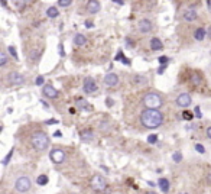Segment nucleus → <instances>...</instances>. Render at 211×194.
Segmentation results:
<instances>
[{
	"label": "nucleus",
	"mask_w": 211,
	"mask_h": 194,
	"mask_svg": "<svg viewBox=\"0 0 211 194\" xmlns=\"http://www.w3.org/2000/svg\"><path fill=\"white\" fill-rule=\"evenodd\" d=\"M166 61H168V60H166L165 57H163V58H159V62H161V64H165Z\"/></svg>",
	"instance_id": "a19ab883"
},
{
	"label": "nucleus",
	"mask_w": 211,
	"mask_h": 194,
	"mask_svg": "<svg viewBox=\"0 0 211 194\" xmlns=\"http://www.w3.org/2000/svg\"><path fill=\"white\" fill-rule=\"evenodd\" d=\"M54 136H57V138H61V136H62V133H61L59 131H57L55 133H54Z\"/></svg>",
	"instance_id": "4c0bfd02"
},
{
	"label": "nucleus",
	"mask_w": 211,
	"mask_h": 194,
	"mask_svg": "<svg viewBox=\"0 0 211 194\" xmlns=\"http://www.w3.org/2000/svg\"><path fill=\"white\" fill-rule=\"evenodd\" d=\"M156 141H158V136H156V135H151V136L147 138V142H149V143H155Z\"/></svg>",
	"instance_id": "c756f323"
},
{
	"label": "nucleus",
	"mask_w": 211,
	"mask_h": 194,
	"mask_svg": "<svg viewBox=\"0 0 211 194\" xmlns=\"http://www.w3.org/2000/svg\"><path fill=\"white\" fill-rule=\"evenodd\" d=\"M197 16H198V13H197L195 9H187V10L182 13V18L187 20V22H192V20H195Z\"/></svg>",
	"instance_id": "2eb2a0df"
},
{
	"label": "nucleus",
	"mask_w": 211,
	"mask_h": 194,
	"mask_svg": "<svg viewBox=\"0 0 211 194\" xmlns=\"http://www.w3.org/2000/svg\"><path fill=\"white\" fill-rule=\"evenodd\" d=\"M140 122L147 129H156L161 125L163 123V115L162 112L159 110H151V109H146L142 112L140 115Z\"/></svg>",
	"instance_id": "f257e3e1"
},
{
	"label": "nucleus",
	"mask_w": 211,
	"mask_h": 194,
	"mask_svg": "<svg viewBox=\"0 0 211 194\" xmlns=\"http://www.w3.org/2000/svg\"><path fill=\"white\" fill-rule=\"evenodd\" d=\"M8 81L12 86H22L23 83H25V77L20 73H18V71H13V73H10L8 75Z\"/></svg>",
	"instance_id": "6e6552de"
},
{
	"label": "nucleus",
	"mask_w": 211,
	"mask_h": 194,
	"mask_svg": "<svg viewBox=\"0 0 211 194\" xmlns=\"http://www.w3.org/2000/svg\"><path fill=\"white\" fill-rule=\"evenodd\" d=\"M146 80L142 77V75H135V84H145Z\"/></svg>",
	"instance_id": "bb28decb"
},
{
	"label": "nucleus",
	"mask_w": 211,
	"mask_h": 194,
	"mask_svg": "<svg viewBox=\"0 0 211 194\" xmlns=\"http://www.w3.org/2000/svg\"><path fill=\"white\" fill-rule=\"evenodd\" d=\"M184 117H187V119H191L192 115H189V113H185V112H184Z\"/></svg>",
	"instance_id": "37998d69"
},
{
	"label": "nucleus",
	"mask_w": 211,
	"mask_h": 194,
	"mask_svg": "<svg viewBox=\"0 0 211 194\" xmlns=\"http://www.w3.org/2000/svg\"><path fill=\"white\" fill-rule=\"evenodd\" d=\"M16 6H19V8H22V6H23V8H25V6H26V2H16Z\"/></svg>",
	"instance_id": "473e14b6"
},
{
	"label": "nucleus",
	"mask_w": 211,
	"mask_h": 194,
	"mask_svg": "<svg viewBox=\"0 0 211 194\" xmlns=\"http://www.w3.org/2000/svg\"><path fill=\"white\" fill-rule=\"evenodd\" d=\"M3 194H6V193H3Z\"/></svg>",
	"instance_id": "de8ad7c7"
},
{
	"label": "nucleus",
	"mask_w": 211,
	"mask_h": 194,
	"mask_svg": "<svg viewBox=\"0 0 211 194\" xmlns=\"http://www.w3.org/2000/svg\"><path fill=\"white\" fill-rule=\"evenodd\" d=\"M172 159H173V162H181L182 154H181V152H175V154L172 155Z\"/></svg>",
	"instance_id": "a878e982"
},
{
	"label": "nucleus",
	"mask_w": 211,
	"mask_h": 194,
	"mask_svg": "<svg viewBox=\"0 0 211 194\" xmlns=\"http://www.w3.org/2000/svg\"><path fill=\"white\" fill-rule=\"evenodd\" d=\"M205 34H207V30L203 29V28H198V29L194 30V38H195L198 42H201L205 39Z\"/></svg>",
	"instance_id": "f3484780"
},
{
	"label": "nucleus",
	"mask_w": 211,
	"mask_h": 194,
	"mask_svg": "<svg viewBox=\"0 0 211 194\" xmlns=\"http://www.w3.org/2000/svg\"><path fill=\"white\" fill-rule=\"evenodd\" d=\"M143 105L146 106V109H151V110H159V107H162L163 105V99L161 94L151 91V93L145 94L143 97Z\"/></svg>",
	"instance_id": "7ed1b4c3"
},
{
	"label": "nucleus",
	"mask_w": 211,
	"mask_h": 194,
	"mask_svg": "<svg viewBox=\"0 0 211 194\" xmlns=\"http://www.w3.org/2000/svg\"><path fill=\"white\" fill-rule=\"evenodd\" d=\"M195 151H198L200 154H204V152H205V149H204V146L201 145V143H197V145H195Z\"/></svg>",
	"instance_id": "7c9ffc66"
},
{
	"label": "nucleus",
	"mask_w": 211,
	"mask_h": 194,
	"mask_svg": "<svg viewBox=\"0 0 211 194\" xmlns=\"http://www.w3.org/2000/svg\"><path fill=\"white\" fill-rule=\"evenodd\" d=\"M146 194H158V193H155V191H149V193H146Z\"/></svg>",
	"instance_id": "49530a36"
},
{
	"label": "nucleus",
	"mask_w": 211,
	"mask_h": 194,
	"mask_svg": "<svg viewBox=\"0 0 211 194\" xmlns=\"http://www.w3.org/2000/svg\"><path fill=\"white\" fill-rule=\"evenodd\" d=\"M51 141H49V136L42 131H36L30 135V145L33 146L36 151H45L49 146Z\"/></svg>",
	"instance_id": "f03ea898"
},
{
	"label": "nucleus",
	"mask_w": 211,
	"mask_h": 194,
	"mask_svg": "<svg viewBox=\"0 0 211 194\" xmlns=\"http://www.w3.org/2000/svg\"><path fill=\"white\" fill-rule=\"evenodd\" d=\"M8 51L12 54V55H13V58H15V60H18V54H16L15 46H9V48H8Z\"/></svg>",
	"instance_id": "c85d7f7f"
},
{
	"label": "nucleus",
	"mask_w": 211,
	"mask_h": 194,
	"mask_svg": "<svg viewBox=\"0 0 211 194\" xmlns=\"http://www.w3.org/2000/svg\"><path fill=\"white\" fill-rule=\"evenodd\" d=\"M36 183H38L39 186H45V184H48V177H46L45 174H42V175H39L38 178H36Z\"/></svg>",
	"instance_id": "b1692460"
},
{
	"label": "nucleus",
	"mask_w": 211,
	"mask_h": 194,
	"mask_svg": "<svg viewBox=\"0 0 211 194\" xmlns=\"http://www.w3.org/2000/svg\"><path fill=\"white\" fill-rule=\"evenodd\" d=\"M87 42V38H85V35H83V34H77L75 36H74V44L77 45V46H83L84 44Z\"/></svg>",
	"instance_id": "6ab92c4d"
},
{
	"label": "nucleus",
	"mask_w": 211,
	"mask_h": 194,
	"mask_svg": "<svg viewBox=\"0 0 211 194\" xmlns=\"http://www.w3.org/2000/svg\"><path fill=\"white\" fill-rule=\"evenodd\" d=\"M107 106H109V107L110 106H113V99H110V97L107 99Z\"/></svg>",
	"instance_id": "e433bc0d"
},
{
	"label": "nucleus",
	"mask_w": 211,
	"mask_h": 194,
	"mask_svg": "<svg viewBox=\"0 0 211 194\" xmlns=\"http://www.w3.org/2000/svg\"><path fill=\"white\" fill-rule=\"evenodd\" d=\"M191 83H192V86H200V84H201V77H200V74H192Z\"/></svg>",
	"instance_id": "5701e85b"
},
{
	"label": "nucleus",
	"mask_w": 211,
	"mask_h": 194,
	"mask_svg": "<svg viewBox=\"0 0 211 194\" xmlns=\"http://www.w3.org/2000/svg\"><path fill=\"white\" fill-rule=\"evenodd\" d=\"M94 138H95V133L90 127L88 129H83V131L80 132V139L83 142H91V141H94Z\"/></svg>",
	"instance_id": "ddd939ff"
},
{
	"label": "nucleus",
	"mask_w": 211,
	"mask_h": 194,
	"mask_svg": "<svg viewBox=\"0 0 211 194\" xmlns=\"http://www.w3.org/2000/svg\"><path fill=\"white\" fill-rule=\"evenodd\" d=\"M151 49H153V51H161V49H163L162 41L158 39V38H152L151 39Z\"/></svg>",
	"instance_id": "dca6fc26"
},
{
	"label": "nucleus",
	"mask_w": 211,
	"mask_h": 194,
	"mask_svg": "<svg viewBox=\"0 0 211 194\" xmlns=\"http://www.w3.org/2000/svg\"><path fill=\"white\" fill-rule=\"evenodd\" d=\"M46 123H48V125H55V123H58V122H57L55 119H49L48 122H46Z\"/></svg>",
	"instance_id": "c9c22d12"
},
{
	"label": "nucleus",
	"mask_w": 211,
	"mask_h": 194,
	"mask_svg": "<svg viewBox=\"0 0 211 194\" xmlns=\"http://www.w3.org/2000/svg\"><path fill=\"white\" fill-rule=\"evenodd\" d=\"M137 29H139L140 34H149V32H152V29H153V25H152V22L149 19H142V20H139V23H137Z\"/></svg>",
	"instance_id": "1a4fd4ad"
},
{
	"label": "nucleus",
	"mask_w": 211,
	"mask_h": 194,
	"mask_svg": "<svg viewBox=\"0 0 211 194\" xmlns=\"http://www.w3.org/2000/svg\"><path fill=\"white\" fill-rule=\"evenodd\" d=\"M59 52H61V57H64V48H62V45H59Z\"/></svg>",
	"instance_id": "ea45409f"
},
{
	"label": "nucleus",
	"mask_w": 211,
	"mask_h": 194,
	"mask_svg": "<svg viewBox=\"0 0 211 194\" xmlns=\"http://www.w3.org/2000/svg\"><path fill=\"white\" fill-rule=\"evenodd\" d=\"M12 155H13V148H12V149L9 151V154H8V155H6V158H4V159L2 161V164H3V165H6V164H8V162H9V159H10V157H12Z\"/></svg>",
	"instance_id": "cd10ccee"
},
{
	"label": "nucleus",
	"mask_w": 211,
	"mask_h": 194,
	"mask_svg": "<svg viewBox=\"0 0 211 194\" xmlns=\"http://www.w3.org/2000/svg\"><path fill=\"white\" fill-rule=\"evenodd\" d=\"M36 84H38V86L44 84V77H38V78H36Z\"/></svg>",
	"instance_id": "2f4dec72"
},
{
	"label": "nucleus",
	"mask_w": 211,
	"mask_h": 194,
	"mask_svg": "<svg viewBox=\"0 0 211 194\" xmlns=\"http://www.w3.org/2000/svg\"><path fill=\"white\" fill-rule=\"evenodd\" d=\"M207 136L211 139V126H210V127H207Z\"/></svg>",
	"instance_id": "58836bf2"
},
{
	"label": "nucleus",
	"mask_w": 211,
	"mask_h": 194,
	"mask_svg": "<svg viewBox=\"0 0 211 194\" xmlns=\"http://www.w3.org/2000/svg\"><path fill=\"white\" fill-rule=\"evenodd\" d=\"M103 83H104V86H107V87H116L117 84H119V75L114 74V73H109V74L104 75Z\"/></svg>",
	"instance_id": "9d476101"
},
{
	"label": "nucleus",
	"mask_w": 211,
	"mask_h": 194,
	"mask_svg": "<svg viewBox=\"0 0 211 194\" xmlns=\"http://www.w3.org/2000/svg\"><path fill=\"white\" fill-rule=\"evenodd\" d=\"M207 30H208V36H210V38H211V26H210V28H208V29H207Z\"/></svg>",
	"instance_id": "a18cd8bd"
},
{
	"label": "nucleus",
	"mask_w": 211,
	"mask_h": 194,
	"mask_svg": "<svg viewBox=\"0 0 211 194\" xmlns=\"http://www.w3.org/2000/svg\"><path fill=\"white\" fill-rule=\"evenodd\" d=\"M71 0H58V8H68L71 6Z\"/></svg>",
	"instance_id": "393cba45"
},
{
	"label": "nucleus",
	"mask_w": 211,
	"mask_h": 194,
	"mask_svg": "<svg viewBox=\"0 0 211 194\" xmlns=\"http://www.w3.org/2000/svg\"><path fill=\"white\" fill-rule=\"evenodd\" d=\"M195 115L198 116V117H201V113H200V109L198 107H195Z\"/></svg>",
	"instance_id": "79ce46f5"
},
{
	"label": "nucleus",
	"mask_w": 211,
	"mask_h": 194,
	"mask_svg": "<svg viewBox=\"0 0 211 194\" xmlns=\"http://www.w3.org/2000/svg\"><path fill=\"white\" fill-rule=\"evenodd\" d=\"M85 26H87V28H91V26H93V23H91V22H90V20H88V22H87V23H85Z\"/></svg>",
	"instance_id": "c03bdc74"
},
{
	"label": "nucleus",
	"mask_w": 211,
	"mask_h": 194,
	"mask_svg": "<svg viewBox=\"0 0 211 194\" xmlns=\"http://www.w3.org/2000/svg\"><path fill=\"white\" fill-rule=\"evenodd\" d=\"M114 4H119V6H123L125 4V2H121V0H113Z\"/></svg>",
	"instance_id": "f704fd0d"
},
{
	"label": "nucleus",
	"mask_w": 211,
	"mask_h": 194,
	"mask_svg": "<svg viewBox=\"0 0 211 194\" xmlns=\"http://www.w3.org/2000/svg\"><path fill=\"white\" fill-rule=\"evenodd\" d=\"M207 183H208V184H210V186H211V170H210V171L207 172Z\"/></svg>",
	"instance_id": "72a5a7b5"
},
{
	"label": "nucleus",
	"mask_w": 211,
	"mask_h": 194,
	"mask_svg": "<svg viewBox=\"0 0 211 194\" xmlns=\"http://www.w3.org/2000/svg\"><path fill=\"white\" fill-rule=\"evenodd\" d=\"M191 103H192V100H191V96H189L188 93H181L177 97V105L179 106V107L185 109V107H188Z\"/></svg>",
	"instance_id": "9b49d317"
},
{
	"label": "nucleus",
	"mask_w": 211,
	"mask_h": 194,
	"mask_svg": "<svg viewBox=\"0 0 211 194\" xmlns=\"http://www.w3.org/2000/svg\"><path fill=\"white\" fill-rule=\"evenodd\" d=\"M83 90L85 94H93L97 91V84L91 77H85L83 81Z\"/></svg>",
	"instance_id": "0eeeda50"
},
{
	"label": "nucleus",
	"mask_w": 211,
	"mask_h": 194,
	"mask_svg": "<svg viewBox=\"0 0 211 194\" xmlns=\"http://www.w3.org/2000/svg\"><path fill=\"white\" fill-rule=\"evenodd\" d=\"M158 186H159V188H161L163 193H168V191H169V181H168L166 178H161V180H159Z\"/></svg>",
	"instance_id": "aec40b11"
},
{
	"label": "nucleus",
	"mask_w": 211,
	"mask_h": 194,
	"mask_svg": "<svg viewBox=\"0 0 211 194\" xmlns=\"http://www.w3.org/2000/svg\"><path fill=\"white\" fill-rule=\"evenodd\" d=\"M100 9H101V4H100V2H97V0H91V2L87 3V12H88L90 15H95V13H98Z\"/></svg>",
	"instance_id": "4468645a"
},
{
	"label": "nucleus",
	"mask_w": 211,
	"mask_h": 194,
	"mask_svg": "<svg viewBox=\"0 0 211 194\" xmlns=\"http://www.w3.org/2000/svg\"><path fill=\"white\" fill-rule=\"evenodd\" d=\"M58 15H59V12H58V8H55V6H51V8L46 9V16L51 19L54 18H58Z\"/></svg>",
	"instance_id": "412c9836"
},
{
	"label": "nucleus",
	"mask_w": 211,
	"mask_h": 194,
	"mask_svg": "<svg viewBox=\"0 0 211 194\" xmlns=\"http://www.w3.org/2000/svg\"><path fill=\"white\" fill-rule=\"evenodd\" d=\"M42 94H44V96H46L48 99H57V97L59 96L58 90L54 89L51 84H45V86L42 87Z\"/></svg>",
	"instance_id": "f8f14e48"
},
{
	"label": "nucleus",
	"mask_w": 211,
	"mask_h": 194,
	"mask_svg": "<svg viewBox=\"0 0 211 194\" xmlns=\"http://www.w3.org/2000/svg\"><path fill=\"white\" fill-rule=\"evenodd\" d=\"M75 105H77V107H78V109H81V110H87V112L93 109L90 105H88V103H87L85 99H78V100L75 101Z\"/></svg>",
	"instance_id": "a211bd4d"
},
{
	"label": "nucleus",
	"mask_w": 211,
	"mask_h": 194,
	"mask_svg": "<svg viewBox=\"0 0 211 194\" xmlns=\"http://www.w3.org/2000/svg\"><path fill=\"white\" fill-rule=\"evenodd\" d=\"M49 158H51V161H52L54 164H62L65 161V158H67V155H65L64 149L54 148V149L51 151V154H49Z\"/></svg>",
	"instance_id": "423d86ee"
},
{
	"label": "nucleus",
	"mask_w": 211,
	"mask_h": 194,
	"mask_svg": "<svg viewBox=\"0 0 211 194\" xmlns=\"http://www.w3.org/2000/svg\"><path fill=\"white\" fill-rule=\"evenodd\" d=\"M6 64H8V54L6 52H0V67H6Z\"/></svg>",
	"instance_id": "4be33fe9"
},
{
	"label": "nucleus",
	"mask_w": 211,
	"mask_h": 194,
	"mask_svg": "<svg viewBox=\"0 0 211 194\" xmlns=\"http://www.w3.org/2000/svg\"><path fill=\"white\" fill-rule=\"evenodd\" d=\"M15 188H16V191H19L22 194L28 193L32 188V180H30V177H28V175L18 177L15 181Z\"/></svg>",
	"instance_id": "20e7f679"
},
{
	"label": "nucleus",
	"mask_w": 211,
	"mask_h": 194,
	"mask_svg": "<svg viewBox=\"0 0 211 194\" xmlns=\"http://www.w3.org/2000/svg\"><path fill=\"white\" fill-rule=\"evenodd\" d=\"M91 188L94 191H104L106 187H107V181H106V178L103 175H100V174H95V175L91 177Z\"/></svg>",
	"instance_id": "39448f33"
}]
</instances>
